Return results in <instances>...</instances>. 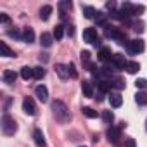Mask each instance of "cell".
Listing matches in <instances>:
<instances>
[{"instance_id": "obj_1", "label": "cell", "mask_w": 147, "mask_h": 147, "mask_svg": "<svg viewBox=\"0 0 147 147\" xmlns=\"http://www.w3.org/2000/svg\"><path fill=\"white\" fill-rule=\"evenodd\" d=\"M52 113H54V116H55V119L59 123H67L71 119L69 109H67V106L62 100H54L52 102Z\"/></svg>"}, {"instance_id": "obj_2", "label": "cell", "mask_w": 147, "mask_h": 147, "mask_svg": "<svg viewBox=\"0 0 147 147\" xmlns=\"http://www.w3.org/2000/svg\"><path fill=\"white\" fill-rule=\"evenodd\" d=\"M2 131H4V135H7V137L14 135V133L18 131V123H16L14 118L9 116L7 113H5L4 118H2Z\"/></svg>"}, {"instance_id": "obj_3", "label": "cell", "mask_w": 147, "mask_h": 147, "mask_svg": "<svg viewBox=\"0 0 147 147\" xmlns=\"http://www.w3.org/2000/svg\"><path fill=\"white\" fill-rule=\"evenodd\" d=\"M144 49H145V45H144V40H140V38H137V40H131V42H128V45H126V50H128V54L144 52Z\"/></svg>"}, {"instance_id": "obj_4", "label": "cell", "mask_w": 147, "mask_h": 147, "mask_svg": "<svg viewBox=\"0 0 147 147\" xmlns=\"http://www.w3.org/2000/svg\"><path fill=\"white\" fill-rule=\"evenodd\" d=\"M119 131H121V130H119L118 126L107 130V138H109V142H111L114 147H119V145H121V140H119V138H121V133H119Z\"/></svg>"}, {"instance_id": "obj_5", "label": "cell", "mask_w": 147, "mask_h": 147, "mask_svg": "<svg viewBox=\"0 0 147 147\" xmlns=\"http://www.w3.org/2000/svg\"><path fill=\"white\" fill-rule=\"evenodd\" d=\"M83 40H85L87 43L95 45V43H97V40H100V38H99V35H97L95 28H87V30L83 31Z\"/></svg>"}, {"instance_id": "obj_6", "label": "cell", "mask_w": 147, "mask_h": 147, "mask_svg": "<svg viewBox=\"0 0 147 147\" xmlns=\"http://www.w3.org/2000/svg\"><path fill=\"white\" fill-rule=\"evenodd\" d=\"M23 111H24L26 114H30V116H35V114H36V107H35V102H33L31 97H26V99L23 100Z\"/></svg>"}, {"instance_id": "obj_7", "label": "cell", "mask_w": 147, "mask_h": 147, "mask_svg": "<svg viewBox=\"0 0 147 147\" xmlns=\"http://www.w3.org/2000/svg\"><path fill=\"white\" fill-rule=\"evenodd\" d=\"M35 94H36V97H38V100H42V102H47V100H49V90H47V87L38 85V87L35 88Z\"/></svg>"}, {"instance_id": "obj_8", "label": "cell", "mask_w": 147, "mask_h": 147, "mask_svg": "<svg viewBox=\"0 0 147 147\" xmlns=\"http://www.w3.org/2000/svg\"><path fill=\"white\" fill-rule=\"evenodd\" d=\"M23 42H26V43H33L35 42V31H33V28H24V31H23Z\"/></svg>"}, {"instance_id": "obj_9", "label": "cell", "mask_w": 147, "mask_h": 147, "mask_svg": "<svg viewBox=\"0 0 147 147\" xmlns=\"http://www.w3.org/2000/svg\"><path fill=\"white\" fill-rule=\"evenodd\" d=\"M55 73L59 75V78H61V80H66V78H69L67 66H64V64H55Z\"/></svg>"}, {"instance_id": "obj_10", "label": "cell", "mask_w": 147, "mask_h": 147, "mask_svg": "<svg viewBox=\"0 0 147 147\" xmlns=\"http://www.w3.org/2000/svg\"><path fill=\"white\" fill-rule=\"evenodd\" d=\"M4 83H7V85H14L16 83V78H18V75L14 71H4Z\"/></svg>"}, {"instance_id": "obj_11", "label": "cell", "mask_w": 147, "mask_h": 147, "mask_svg": "<svg viewBox=\"0 0 147 147\" xmlns=\"http://www.w3.org/2000/svg\"><path fill=\"white\" fill-rule=\"evenodd\" d=\"M111 49L109 47H102L100 50H99V61H104V62H109L111 61Z\"/></svg>"}, {"instance_id": "obj_12", "label": "cell", "mask_w": 147, "mask_h": 147, "mask_svg": "<svg viewBox=\"0 0 147 147\" xmlns=\"http://www.w3.org/2000/svg\"><path fill=\"white\" fill-rule=\"evenodd\" d=\"M52 42H54V35H50V33H42V36H40V43H42L45 49H49V47L52 45Z\"/></svg>"}, {"instance_id": "obj_13", "label": "cell", "mask_w": 147, "mask_h": 147, "mask_svg": "<svg viewBox=\"0 0 147 147\" xmlns=\"http://www.w3.org/2000/svg\"><path fill=\"white\" fill-rule=\"evenodd\" d=\"M82 90H83L85 97H94V85H92V82H83L82 83Z\"/></svg>"}, {"instance_id": "obj_14", "label": "cell", "mask_w": 147, "mask_h": 147, "mask_svg": "<svg viewBox=\"0 0 147 147\" xmlns=\"http://www.w3.org/2000/svg\"><path fill=\"white\" fill-rule=\"evenodd\" d=\"M69 9H71V2H69V0L59 2V16H61V18H66V14H67Z\"/></svg>"}, {"instance_id": "obj_15", "label": "cell", "mask_w": 147, "mask_h": 147, "mask_svg": "<svg viewBox=\"0 0 147 147\" xmlns=\"http://www.w3.org/2000/svg\"><path fill=\"white\" fill-rule=\"evenodd\" d=\"M33 76H35L33 67H30V66H23V67H21V78H23V80H30V78H33Z\"/></svg>"}, {"instance_id": "obj_16", "label": "cell", "mask_w": 147, "mask_h": 147, "mask_svg": "<svg viewBox=\"0 0 147 147\" xmlns=\"http://www.w3.org/2000/svg\"><path fill=\"white\" fill-rule=\"evenodd\" d=\"M33 138H35V144H36L38 147H45V138H43V133H42L38 128L33 131Z\"/></svg>"}, {"instance_id": "obj_17", "label": "cell", "mask_w": 147, "mask_h": 147, "mask_svg": "<svg viewBox=\"0 0 147 147\" xmlns=\"http://www.w3.org/2000/svg\"><path fill=\"white\" fill-rule=\"evenodd\" d=\"M50 14H52V5H43L40 9V19L42 21H47L50 18Z\"/></svg>"}, {"instance_id": "obj_18", "label": "cell", "mask_w": 147, "mask_h": 147, "mask_svg": "<svg viewBox=\"0 0 147 147\" xmlns=\"http://www.w3.org/2000/svg\"><path fill=\"white\" fill-rule=\"evenodd\" d=\"M109 102H111V106H113V107H121L123 99H121V95H119V94H111Z\"/></svg>"}, {"instance_id": "obj_19", "label": "cell", "mask_w": 147, "mask_h": 147, "mask_svg": "<svg viewBox=\"0 0 147 147\" xmlns=\"http://www.w3.org/2000/svg\"><path fill=\"white\" fill-rule=\"evenodd\" d=\"M130 75H135V73L140 69V64L137 62V61H130V62H126V67H125Z\"/></svg>"}, {"instance_id": "obj_20", "label": "cell", "mask_w": 147, "mask_h": 147, "mask_svg": "<svg viewBox=\"0 0 147 147\" xmlns=\"http://www.w3.org/2000/svg\"><path fill=\"white\" fill-rule=\"evenodd\" d=\"M135 102H137L138 106H147V92H137Z\"/></svg>"}, {"instance_id": "obj_21", "label": "cell", "mask_w": 147, "mask_h": 147, "mask_svg": "<svg viewBox=\"0 0 147 147\" xmlns=\"http://www.w3.org/2000/svg\"><path fill=\"white\" fill-rule=\"evenodd\" d=\"M0 50H2V55H4V57H16V54L7 47L5 42H0Z\"/></svg>"}, {"instance_id": "obj_22", "label": "cell", "mask_w": 147, "mask_h": 147, "mask_svg": "<svg viewBox=\"0 0 147 147\" xmlns=\"http://www.w3.org/2000/svg\"><path fill=\"white\" fill-rule=\"evenodd\" d=\"M82 9H83V14H85V18H87V19H94V18L97 16L95 9H94V7H90V5H83Z\"/></svg>"}, {"instance_id": "obj_23", "label": "cell", "mask_w": 147, "mask_h": 147, "mask_svg": "<svg viewBox=\"0 0 147 147\" xmlns=\"http://www.w3.org/2000/svg\"><path fill=\"white\" fill-rule=\"evenodd\" d=\"M95 21H97V24L99 26H107V14H104V12H97V16H95Z\"/></svg>"}, {"instance_id": "obj_24", "label": "cell", "mask_w": 147, "mask_h": 147, "mask_svg": "<svg viewBox=\"0 0 147 147\" xmlns=\"http://www.w3.org/2000/svg\"><path fill=\"white\" fill-rule=\"evenodd\" d=\"M97 85H99V92H102V94L109 92V90H111V87H113V85H111V82H106V80H100Z\"/></svg>"}, {"instance_id": "obj_25", "label": "cell", "mask_w": 147, "mask_h": 147, "mask_svg": "<svg viewBox=\"0 0 147 147\" xmlns=\"http://www.w3.org/2000/svg\"><path fill=\"white\" fill-rule=\"evenodd\" d=\"M33 71H35V80H42L43 76H45V69L42 67V66H38V67H33Z\"/></svg>"}, {"instance_id": "obj_26", "label": "cell", "mask_w": 147, "mask_h": 147, "mask_svg": "<svg viewBox=\"0 0 147 147\" xmlns=\"http://www.w3.org/2000/svg\"><path fill=\"white\" fill-rule=\"evenodd\" d=\"M62 36H64V26L59 24V26H55V30H54V38H55V40H61Z\"/></svg>"}, {"instance_id": "obj_27", "label": "cell", "mask_w": 147, "mask_h": 147, "mask_svg": "<svg viewBox=\"0 0 147 147\" xmlns=\"http://www.w3.org/2000/svg\"><path fill=\"white\" fill-rule=\"evenodd\" d=\"M102 119H104V123H113V121H114L113 111H104V113H102Z\"/></svg>"}, {"instance_id": "obj_28", "label": "cell", "mask_w": 147, "mask_h": 147, "mask_svg": "<svg viewBox=\"0 0 147 147\" xmlns=\"http://www.w3.org/2000/svg\"><path fill=\"white\" fill-rule=\"evenodd\" d=\"M80 57H82V62H83L85 67H87V66L90 64V52H88V50H83V52L80 54Z\"/></svg>"}, {"instance_id": "obj_29", "label": "cell", "mask_w": 147, "mask_h": 147, "mask_svg": "<svg viewBox=\"0 0 147 147\" xmlns=\"http://www.w3.org/2000/svg\"><path fill=\"white\" fill-rule=\"evenodd\" d=\"M82 113H83L87 118H97V111H94L92 107H83Z\"/></svg>"}, {"instance_id": "obj_30", "label": "cell", "mask_w": 147, "mask_h": 147, "mask_svg": "<svg viewBox=\"0 0 147 147\" xmlns=\"http://www.w3.org/2000/svg\"><path fill=\"white\" fill-rule=\"evenodd\" d=\"M67 73H69V76L75 80V78H78V73H76V67H75V64L73 62H69V66H67Z\"/></svg>"}, {"instance_id": "obj_31", "label": "cell", "mask_w": 147, "mask_h": 147, "mask_svg": "<svg viewBox=\"0 0 147 147\" xmlns=\"http://www.w3.org/2000/svg\"><path fill=\"white\" fill-rule=\"evenodd\" d=\"M144 26H145V24H144L142 21H135V23H131V28H133L135 31H138V33H142V31L145 30Z\"/></svg>"}, {"instance_id": "obj_32", "label": "cell", "mask_w": 147, "mask_h": 147, "mask_svg": "<svg viewBox=\"0 0 147 147\" xmlns=\"http://www.w3.org/2000/svg\"><path fill=\"white\" fill-rule=\"evenodd\" d=\"M111 85H113V87H116V88H119V90H121V88H125V82H123L121 78H114V80H111Z\"/></svg>"}, {"instance_id": "obj_33", "label": "cell", "mask_w": 147, "mask_h": 147, "mask_svg": "<svg viewBox=\"0 0 147 147\" xmlns=\"http://www.w3.org/2000/svg\"><path fill=\"white\" fill-rule=\"evenodd\" d=\"M135 85H137V88H142L144 92L147 90V80H145V78H138V80L135 82Z\"/></svg>"}, {"instance_id": "obj_34", "label": "cell", "mask_w": 147, "mask_h": 147, "mask_svg": "<svg viewBox=\"0 0 147 147\" xmlns=\"http://www.w3.org/2000/svg\"><path fill=\"white\" fill-rule=\"evenodd\" d=\"M7 35H9V36H12V38H18V40L21 38V40H23V35H21L16 28H14V30H9V31H7Z\"/></svg>"}, {"instance_id": "obj_35", "label": "cell", "mask_w": 147, "mask_h": 147, "mask_svg": "<svg viewBox=\"0 0 147 147\" xmlns=\"http://www.w3.org/2000/svg\"><path fill=\"white\" fill-rule=\"evenodd\" d=\"M144 11H145L144 5H135V7H133V16H138V14H142Z\"/></svg>"}, {"instance_id": "obj_36", "label": "cell", "mask_w": 147, "mask_h": 147, "mask_svg": "<svg viewBox=\"0 0 147 147\" xmlns=\"http://www.w3.org/2000/svg\"><path fill=\"white\" fill-rule=\"evenodd\" d=\"M125 147H137L135 138H126V140H125Z\"/></svg>"}, {"instance_id": "obj_37", "label": "cell", "mask_w": 147, "mask_h": 147, "mask_svg": "<svg viewBox=\"0 0 147 147\" xmlns=\"http://www.w3.org/2000/svg\"><path fill=\"white\" fill-rule=\"evenodd\" d=\"M0 23H4V24H9V23H11V18H9L7 14H4V12H2V14H0Z\"/></svg>"}, {"instance_id": "obj_38", "label": "cell", "mask_w": 147, "mask_h": 147, "mask_svg": "<svg viewBox=\"0 0 147 147\" xmlns=\"http://www.w3.org/2000/svg\"><path fill=\"white\" fill-rule=\"evenodd\" d=\"M106 7H107V9H111V11L114 12V9H116V2H113V0H111V2H107V4H106Z\"/></svg>"}, {"instance_id": "obj_39", "label": "cell", "mask_w": 147, "mask_h": 147, "mask_svg": "<svg viewBox=\"0 0 147 147\" xmlns=\"http://www.w3.org/2000/svg\"><path fill=\"white\" fill-rule=\"evenodd\" d=\"M67 35H69V36L75 35V26H69V28H67Z\"/></svg>"}, {"instance_id": "obj_40", "label": "cell", "mask_w": 147, "mask_h": 147, "mask_svg": "<svg viewBox=\"0 0 147 147\" xmlns=\"http://www.w3.org/2000/svg\"><path fill=\"white\" fill-rule=\"evenodd\" d=\"M40 61L47 62V61H49V55H47V54H40Z\"/></svg>"}, {"instance_id": "obj_41", "label": "cell", "mask_w": 147, "mask_h": 147, "mask_svg": "<svg viewBox=\"0 0 147 147\" xmlns=\"http://www.w3.org/2000/svg\"><path fill=\"white\" fill-rule=\"evenodd\" d=\"M95 99H97V100H99V102H102V100H104V94H102V92H99V94H97V97H95Z\"/></svg>"}, {"instance_id": "obj_42", "label": "cell", "mask_w": 147, "mask_h": 147, "mask_svg": "<svg viewBox=\"0 0 147 147\" xmlns=\"http://www.w3.org/2000/svg\"><path fill=\"white\" fill-rule=\"evenodd\" d=\"M145 130H147V121H145Z\"/></svg>"}, {"instance_id": "obj_43", "label": "cell", "mask_w": 147, "mask_h": 147, "mask_svg": "<svg viewBox=\"0 0 147 147\" xmlns=\"http://www.w3.org/2000/svg\"><path fill=\"white\" fill-rule=\"evenodd\" d=\"M83 147H85V145H83Z\"/></svg>"}]
</instances>
